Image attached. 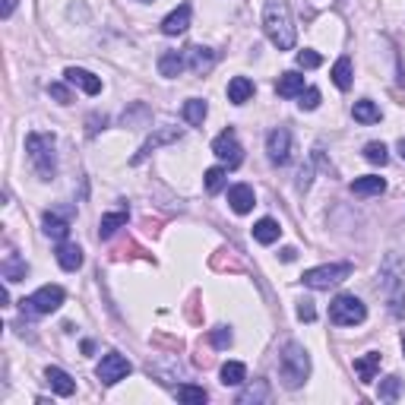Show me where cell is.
Returning <instances> with one entry per match:
<instances>
[{
  "instance_id": "6da1fadb",
  "label": "cell",
  "mask_w": 405,
  "mask_h": 405,
  "mask_svg": "<svg viewBox=\"0 0 405 405\" xmlns=\"http://www.w3.org/2000/svg\"><path fill=\"white\" fill-rule=\"evenodd\" d=\"M263 29H266V35H269V42H273L279 51L295 48V25H291L289 7H285L282 0H266Z\"/></svg>"
},
{
  "instance_id": "7a4b0ae2",
  "label": "cell",
  "mask_w": 405,
  "mask_h": 405,
  "mask_svg": "<svg viewBox=\"0 0 405 405\" xmlns=\"http://www.w3.org/2000/svg\"><path fill=\"white\" fill-rule=\"evenodd\" d=\"M380 291L383 298L389 301L393 314H402V301H405V263L396 254L386 256V263L380 266Z\"/></svg>"
},
{
  "instance_id": "3957f363",
  "label": "cell",
  "mask_w": 405,
  "mask_h": 405,
  "mask_svg": "<svg viewBox=\"0 0 405 405\" xmlns=\"http://www.w3.org/2000/svg\"><path fill=\"white\" fill-rule=\"evenodd\" d=\"M307 373H310V358H307V352L298 345V342H289V345L282 348V358H279L282 383H285L289 389H298L301 383L307 380Z\"/></svg>"
},
{
  "instance_id": "277c9868",
  "label": "cell",
  "mask_w": 405,
  "mask_h": 405,
  "mask_svg": "<svg viewBox=\"0 0 405 405\" xmlns=\"http://www.w3.org/2000/svg\"><path fill=\"white\" fill-rule=\"evenodd\" d=\"M25 152L32 158L38 177L51 181L54 171H58V165H54V136H48V133H29L25 136Z\"/></svg>"
},
{
  "instance_id": "5b68a950",
  "label": "cell",
  "mask_w": 405,
  "mask_h": 405,
  "mask_svg": "<svg viewBox=\"0 0 405 405\" xmlns=\"http://www.w3.org/2000/svg\"><path fill=\"white\" fill-rule=\"evenodd\" d=\"M60 304H64V289H60V285H45V289H38L35 295H29V298L19 301V307H23L25 317L54 314Z\"/></svg>"
},
{
  "instance_id": "8992f818",
  "label": "cell",
  "mask_w": 405,
  "mask_h": 405,
  "mask_svg": "<svg viewBox=\"0 0 405 405\" xmlns=\"http://www.w3.org/2000/svg\"><path fill=\"white\" fill-rule=\"evenodd\" d=\"M352 269H355L352 263H330V266H317V269H307V273L301 275V282H304L307 289H332V285H339V282H345L348 275H352Z\"/></svg>"
},
{
  "instance_id": "52a82bcc",
  "label": "cell",
  "mask_w": 405,
  "mask_h": 405,
  "mask_svg": "<svg viewBox=\"0 0 405 405\" xmlns=\"http://www.w3.org/2000/svg\"><path fill=\"white\" fill-rule=\"evenodd\" d=\"M330 320L336 326H358V323L367 320V307L355 298V295H339V298L330 304Z\"/></svg>"
},
{
  "instance_id": "ba28073f",
  "label": "cell",
  "mask_w": 405,
  "mask_h": 405,
  "mask_svg": "<svg viewBox=\"0 0 405 405\" xmlns=\"http://www.w3.org/2000/svg\"><path fill=\"white\" fill-rule=\"evenodd\" d=\"M212 152L219 158H222L228 168H238L241 162H244V149H241V143H238V133L228 127V130H222L219 136L212 140Z\"/></svg>"
},
{
  "instance_id": "9c48e42d",
  "label": "cell",
  "mask_w": 405,
  "mask_h": 405,
  "mask_svg": "<svg viewBox=\"0 0 405 405\" xmlns=\"http://www.w3.org/2000/svg\"><path fill=\"white\" fill-rule=\"evenodd\" d=\"M133 367H130V361H127L124 355H117V352H108L105 358H101V364H99V380L105 383V386H114V383H121L130 373Z\"/></svg>"
},
{
  "instance_id": "30bf717a",
  "label": "cell",
  "mask_w": 405,
  "mask_h": 405,
  "mask_svg": "<svg viewBox=\"0 0 405 405\" xmlns=\"http://www.w3.org/2000/svg\"><path fill=\"white\" fill-rule=\"evenodd\" d=\"M266 152L273 158L275 165H285L291 158V133L285 127H275L269 136H266Z\"/></svg>"
},
{
  "instance_id": "8fae6325",
  "label": "cell",
  "mask_w": 405,
  "mask_h": 405,
  "mask_svg": "<svg viewBox=\"0 0 405 405\" xmlns=\"http://www.w3.org/2000/svg\"><path fill=\"white\" fill-rule=\"evenodd\" d=\"M181 140V130L177 127H158L156 133H152L149 140L143 143V149L133 156V165H140L143 158H149L152 156V149H158V146H165V143H177Z\"/></svg>"
},
{
  "instance_id": "7c38bea8",
  "label": "cell",
  "mask_w": 405,
  "mask_h": 405,
  "mask_svg": "<svg viewBox=\"0 0 405 405\" xmlns=\"http://www.w3.org/2000/svg\"><path fill=\"white\" fill-rule=\"evenodd\" d=\"M228 206H232L238 215H247L250 209L256 206L254 187H250V184H234L232 191H228Z\"/></svg>"
},
{
  "instance_id": "4fadbf2b",
  "label": "cell",
  "mask_w": 405,
  "mask_h": 405,
  "mask_svg": "<svg viewBox=\"0 0 405 405\" xmlns=\"http://www.w3.org/2000/svg\"><path fill=\"white\" fill-rule=\"evenodd\" d=\"M66 83L70 86H79L86 95H99L101 92V79L99 76H92L89 70H79V66H66Z\"/></svg>"
},
{
  "instance_id": "5bb4252c",
  "label": "cell",
  "mask_w": 405,
  "mask_h": 405,
  "mask_svg": "<svg viewBox=\"0 0 405 405\" xmlns=\"http://www.w3.org/2000/svg\"><path fill=\"white\" fill-rule=\"evenodd\" d=\"M187 25H191V3H181L177 10H171L162 23V32L165 35H181L187 32Z\"/></svg>"
},
{
  "instance_id": "9a60e30c",
  "label": "cell",
  "mask_w": 405,
  "mask_h": 405,
  "mask_svg": "<svg viewBox=\"0 0 405 405\" xmlns=\"http://www.w3.org/2000/svg\"><path fill=\"white\" fill-rule=\"evenodd\" d=\"M45 380H48V386L58 393V396H73L76 393V383H73V377L66 371H60V367H48L45 371Z\"/></svg>"
},
{
  "instance_id": "2e32d148",
  "label": "cell",
  "mask_w": 405,
  "mask_h": 405,
  "mask_svg": "<svg viewBox=\"0 0 405 405\" xmlns=\"http://www.w3.org/2000/svg\"><path fill=\"white\" fill-rule=\"evenodd\" d=\"M184 54H187V60H191L193 73H209V70H212V64H215V51L203 48V45H193V48H187Z\"/></svg>"
},
{
  "instance_id": "e0dca14e",
  "label": "cell",
  "mask_w": 405,
  "mask_h": 405,
  "mask_svg": "<svg viewBox=\"0 0 405 405\" xmlns=\"http://www.w3.org/2000/svg\"><path fill=\"white\" fill-rule=\"evenodd\" d=\"M184 66H187V58H184L181 51H165L162 58H158V73L174 79V76L184 73Z\"/></svg>"
},
{
  "instance_id": "ac0fdd59",
  "label": "cell",
  "mask_w": 405,
  "mask_h": 405,
  "mask_svg": "<svg viewBox=\"0 0 405 405\" xmlns=\"http://www.w3.org/2000/svg\"><path fill=\"white\" fill-rule=\"evenodd\" d=\"M58 263H60V269H66V273H76V269L83 266V250L76 247V244H66V241H60Z\"/></svg>"
},
{
  "instance_id": "d6986e66",
  "label": "cell",
  "mask_w": 405,
  "mask_h": 405,
  "mask_svg": "<svg viewBox=\"0 0 405 405\" xmlns=\"http://www.w3.org/2000/svg\"><path fill=\"white\" fill-rule=\"evenodd\" d=\"M275 92H279L282 99H295V95H301V92H304V76L295 73V70L282 73L279 83H275Z\"/></svg>"
},
{
  "instance_id": "ffe728a7",
  "label": "cell",
  "mask_w": 405,
  "mask_h": 405,
  "mask_svg": "<svg viewBox=\"0 0 405 405\" xmlns=\"http://www.w3.org/2000/svg\"><path fill=\"white\" fill-rule=\"evenodd\" d=\"M380 352H367L364 358H358L355 361V373L361 377V383H373V377H377V371H380Z\"/></svg>"
},
{
  "instance_id": "44dd1931",
  "label": "cell",
  "mask_w": 405,
  "mask_h": 405,
  "mask_svg": "<svg viewBox=\"0 0 405 405\" xmlns=\"http://www.w3.org/2000/svg\"><path fill=\"white\" fill-rule=\"evenodd\" d=\"M383 191H386V181H383V177H373V174L352 181V193H358V197H377V193H383Z\"/></svg>"
},
{
  "instance_id": "7402d4cb",
  "label": "cell",
  "mask_w": 405,
  "mask_h": 405,
  "mask_svg": "<svg viewBox=\"0 0 405 405\" xmlns=\"http://www.w3.org/2000/svg\"><path fill=\"white\" fill-rule=\"evenodd\" d=\"M42 225H45V234H48V238H54V241H66V234H70V222H66V219H60L58 212H45Z\"/></svg>"
},
{
  "instance_id": "603a6c76",
  "label": "cell",
  "mask_w": 405,
  "mask_h": 405,
  "mask_svg": "<svg viewBox=\"0 0 405 405\" xmlns=\"http://www.w3.org/2000/svg\"><path fill=\"white\" fill-rule=\"evenodd\" d=\"M279 234H282V228L275 219H260V222L254 225V241H260V244H275Z\"/></svg>"
},
{
  "instance_id": "cb8c5ba5",
  "label": "cell",
  "mask_w": 405,
  "mask_h": 405,
  "mask_svg": "<svg viewBox=\"0 0 405 405\" xmlns=\"http://www.w3.org/2000/svg\"><path fill=\"white\" fill-rule=\"evenodd\" d=\"M209 114V105L203 99H191V101H184V121L191 127H203V121H206Z\"/></svg>"
},
{
  "instance_id": "d4e9b609",
  "label": "cell",
  "mask_w": 405,
  "mask_h": 405,
  "mask_svg": "<svg viewBox=\"0 0 405 405\" xmlns=\"http://www.w3.org/2000/svg\"><path fill=\"white\" fill-rule=\"evenodd\" d=\"M250 95H254V83H250L247 76H234L232 83H228V101H234V105H244Z\"/></svg>"
},
{
  "instance_id": "484cf974",
  "label": "cell",
  "mask_w": 405,
  "mask_h": 405,
  "mask_svg": "<svg viewBox=\"0 0 405 405\" xmlns=\"http://www.w3.org/2000/svg\"><path fill=\"white\" fill-rule=\"evenodd\" d=\"M352 114H355V121H358V124H377V121H380V108L373 105V101L361 99V101H355V108H352Z\"/></svg>"
},
{
  "instance_id": "4316f807",
  "label": "cell",
  "mask_w": 405,
  "mask_h": 405,
  "mask_svg": "<svg viewBox=\"0 0 405 405\" xmlns=\"http://www.w3.org/2000/svg\"><path fill=\"white\" fill-rule=\"evenodd\" d=\"M127 225V209H121V212H111V215H101L99 222V238H111V234L117 232V228H124Z\"/></svg>"
},
{
  "instance_id": "83f0119b",
  "label": "cell",
  "mask_w": 405,
  "mask_h": 405,
  "mask_svg": "<svg viewBox=\"0 0 405 405\" xmlns=\"http://www.w3.org/2000/svg\"><path fill=\"white\" fill-rule=\"evenodd\" d=\"M244 380H247V367H244L241 361L222 364V383H225V386H241Z\"/></svg>"
},
{
  "instance_id": "f1b7e54d",
  "label": "cell",
  "mask_w": 405,
  "mask_h": 405,
  "mask_svg": "<svg viewBox=\"0 0 405 405\" xmlns=\"http://www.w3.org/2000/svg\"><path fill=\"white\" fill-rule=\"evenodd\" d=\"M25 275H29V263L25 260H19V256H7L3 260V279L7 282H23Z\"/></svg>"
},
{
  "instance_id": "f546056e",
  "label": "cell",
  "mask_w": 405,
  "mask_h": 405,
  "mask_svg": "<svg viewBox=\"0 0 405 405\" xmlns=\"http://www.w3.org/2000/svg\"><path fill=\"white\" fill-rule=\"evenodd\" d=\"M332 83L339 86L342 92L352 89V60H348V58L336 60V66H332Z\"/></svg>"
},
{
  "instance_id": "4dcf8cb0",
  "label": "cell",
  "mask_w": 405,
  "mask_h": 405,
  "mask_svg": "<svg viewBox=\"0 0 405 405\" xmlns=\"http://www.w3.org/2000/svg\"><path fill=\"white\" fill-rule=\"evenodd\" d=\"M174 396L181 399V402H191V405H203L206 402V389L203 386H193V383H184V386H177V393Z\"/></svg>"
},
{
  "instance_id": "1f68e13d",
  "label": "cell",
  "mask_w": 405,
  "mask_h": 405,
  "mask_svg": "<svg viewBox=\"0 0 405 405\" xmlns=\"http://www.w3.org/2000/svg\"><path fill=\"white\" fill-rule=\"evenodd\" d=\"M269 399V386H266V380H256V386H247L244 393L238 396V402H266Z\"/></svg>"
},
{
  "instance_id": "d6a6232c",
  "label": "cell",
  "mask_w": 405,
  "mask_h": 405,
  "mask_svg": "<svg viewBox=\"0 0 405 405\" xmlns=\"http://www.w3.org/2000/svg\"><path fill=\"white\" fill-rule=\"evenodd\" d=\"M399 393H402V380H399V377H386V380H380L377 396H380L383 402H396Z\"/></svg>"
},
{
  "instance_id": "836d02e7",
  "label": "cell",
  "mask_w": 405,
  "mask_h": 405,
  "mask_svg": "<svg viewBox=\"0 0 405 405\" xmlns=\"http://www.w3.org/2000/svg\"><path fill=\"white\" fill-rule=\"evenodd\" d=\"M364 158H367L371 165H386L389 152H386V146H383V143H367V146H364Z\"/></svg>"
},
{
  "instance_id": "e575fe53",
  "label": "cell",
  "mask_w": 405,
  "mask_h": 405,
  "mask_svg": "<svg viewBox=\"0 0 405 405\" xmlns=\"http://www.w3.org/2000/svg\"><path fill=\"white\" fill-rule=\"evenodd\" d=\"M225 177H228L225 168H209V171H206V191L209 193H219L225 187Z\"/></svg>"
},
{
  "instance_id": "d590c367",
  "label": "cell",
  "mask_w": 405,
  "mask_h": 405,
  "mask_svg": "<svg viewBox=\"0 0 405 405\" xmlns=\"http://www.w3.org/2000/svg\"><path fill=\"white\" fill-rule=\"evenodd\" d=\"M209 342H212L215 348H228L232 345V330H228V326H215V330L209 332Z\"/></svg>"
},
{
  "instance_id": "8d00e7d4",
  "label": "cell",
  "mask_w": 405,
  "mask_h": 405,
  "mask_svg": "<svg viewBox=\"0 0 405 405\" xmlns=\"http://www.w3.org/2000/svg\"><path fill=\"white\" fill-rule=\"evenodd\" d=\"M323 58L317 54V51H298V66H304V70H314V66H320Z\"/></svg>"
},
{
  "instance_id": "74e56055",
  "label": "cell",
  "mask_w": 405,
  "mask_h": 405,
  "mask_svg": "<svg viewBox=\"0 0 405 405\" xmlns=\"http://www.w3.org/2000/svg\"><path fill=\"white\" fill-rule=\"evenodd\" d=\"M304 111H314L317 105H320V89H307V92H301V101H298Z\"/></svg>"
},
{
  "instance_id": "f35d334b",
  "label": "cell",
  "mask_w": 405,
  "mask_h": 405,
  "mask_svg": "<svg viewBox=\"0 0 405 405\" xmlns=\"http://www.w3.org/2000/svg\"><path fill=\"white\" fill-rule=\"evenodd\" d=\"M48 95H54L60 105H70V101H73L70 89H66V86H60V83H51V86H48Z\"/></svg>"
},
{
  "instance_id": "ab89813d",
  "label": "cell",
  "mask_w": 405,
  "mask_h": 405,
  "mask_svg": "<svg viewBox=\"0 0 405 405\" xmlns=\"http://www.w3.org/2000/svg\"><path fill=\"white\" fill-rule=\"evenodd\" d=\"M298 317H301V320H307V323H314V320H317V310H314V301H310V298H304V301H298Z\"/></svg>"
},
{
  "instance_id": "60d3db41",
  "label": "cell",
  "mask_w": 405,
  "mask_h": 405,
  "mask_svg": "<svg viewBox=\"0 0 405 405\" xmlns=\"http://www.w3.org/2000/svg\"><path fill=\"white\" fill-rule=\"evenodd\" d=\"M13 10H16V0H3V7H0V16L10 19V16H13Z\"/></svg>"
},
{
  "instance_id": "b9f144b4",
  "label": "cell",
  "mask_w": 405,
  "mask_h": 405,
  "mask_svg": "<svg viewBox=\"0 0 405 405\" xmlns=\"http://www.w3.org/2000/svg\"><path fill=\"white\" fill-rule=\"evenodd\" d=\"M295 256H298V250H295V247H285V250H282V260H285V263H291Z\"/></svg>"
},
{
  "instance_id": "7bdbcfd3",
  "label": "cell",
  "mask_w": 405,
  "mask_h": 405,
  "mask_svg": "<svg viewBox=\"0 0 405 405\" xmlns=\"http://www.w3.org/2000/svg\"><path fill=\"white\" fill-rule=\"evenodd\" d=\"M396 149H399V156L405 158V140H399V146H396Z\"/></svg>"
},
{
  "instance_id": "ee69618b",
  "label": "cell",
  "mask_w": 405,
  "mask_h": 405,
  "mask_svg": "<svg viewBox=\"0 0 405 405\" xmlns=\"http://www.w3.org/2000/svg\"><path fill=\"white\" fill-rule=\"evenodd\" d=\"M402 352H405V332H402Z\"/></svg>"
},
{
  "instance_id": "f6af8a7d",
  "label": "cell",
  "mask_w": 405,
  "mask_h": 405,
  "mask_svg": "<svg viewBox=\"0 0 405 405\" xmlns=\"http://www.w3.org/2000/svg\"><path fill=\"white\" fill-rule=\"evenodd\" d=\"M140 3H149V0H140Z\"/></svg>"
}]
</instances>
